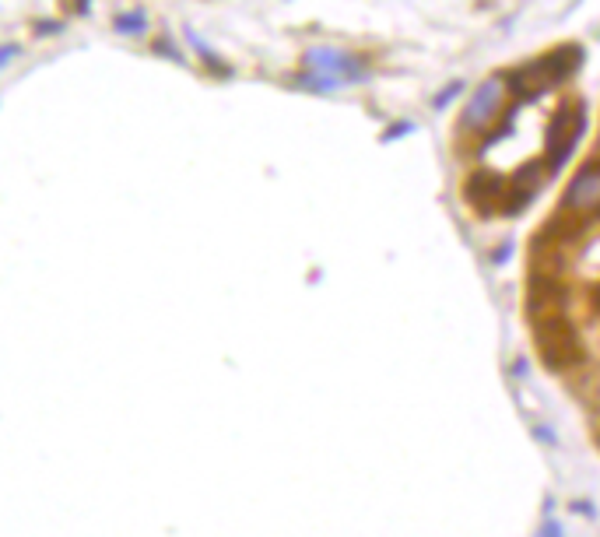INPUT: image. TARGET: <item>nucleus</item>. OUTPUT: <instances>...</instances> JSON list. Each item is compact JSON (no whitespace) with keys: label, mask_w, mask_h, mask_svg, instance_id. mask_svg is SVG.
Returning a JSON list of instances; mask_svg holds the SVG:
<instances>
[{"label":"nucleus","mask_w":600,"mask_h":537,"mask_svg":"<svg viewBox=\"0 0 600 537\" xmlns=\"http://www.w3.org/2000/svg\"><path fill=\"white\" fill-rule=\"evenodd\" d=\"M365 78H369V64L362 57L334 50V46H313L302 57V74H295V85L323 95L341 85H358Z\"/></svg>","instance_id":"f257e3e1"},{"label":"nucleus","mask_w":600,"mask_h":537,"mask_svg":"<svg viewBox=\"0 0 600 537\" xmlns=\"http://www.w3.org/2000/svg\"><path fill=\"white\" fill-rule=\"evenodd\" d=\"M506 102H509V88H506V78L495 74V78L481 81L474 88L471 102H467L464 116H460V134L464 137H488V130L502 120L506 113Z\"/></svg>","instance_id":"f03ea898"},{"label":"nucleus","mask_w":600,"mask_h":537,"mask_svg":"<svg viewBox=\"0 0 600 537\" xmlns=\"http://www.w3.org/2000/svg\"><path fill=\"white\" fill-rule=\"evenodd\" d=\"M562 211L579 222H590L600 218V155L586 158L576 172H572L569 187L562 197Z\"/></svg>","instance_id":"7ed1b4c3"},{"label":"nucleus","mask_w":600,"mask_h":537,"mask_svg":"<svg viewBox=\"0 0 600 537\" xmlns=\"http://www.w3.org/2000/svg\"><path fill=\"white\" fill-rule=\"evenodd\" d=\"M583 123V109L572 106V102H565L548 120V134H544V165H548V172H558L565 165V158L572 155L579 134H583Z\"/></svg>","instance_id":"20e7f679"},{"label":"nucleus","mask_w":600,"mask_h":537,"mask_svg":"<svg viewBox=\"0 0 600 537\" xmlns=\"http://www.w3.org/2000/svg\"><path fill=\"white\" fill-rule=\"evenodd\" d=\"M464 194H467V204L485 218V215H495V208L506 204L509 183L499 176H488V172H474V176L464 183Z\"/></svg>","instance_id":"39448f33"},{"label":"nucleus","mask_w":600,"mask_h":537,"mask_svg":"<svg viewBox=\"0 0 600 537\" xmlns=\"http://www.w3.org/2000/svg\"><path fill=\"white\" fill-rule=\"evenodd\" d=\"M502 78H506L509 99H537V95L551 88V78H548V71H544V60L523 64V67H516V71L502 74Z\"/></svg>","instance_id":"423d86ee"},{"label":"nucleus","mask_w":600,"mask_h":537,"mask_svg":"<svg viewBox=\"0 0 600 537\" xmlns=\"http://www.w3.org/2000/svg\"><path fill=\"white\" fill-rule=\"evenodd\" d=\"M579 67H583V50H579V46H558V50H551L548 57H544V71H548L551 78V88L576 78Z\"/></svg>","instance_id":"0eeeda50"},{"label":"nucleus","mask_w":600,"mask_h":537,"mask_svg":"<svg viewBox=\"0 0 600 537\" xmlns=\"http://www.w3.org/2000/svg\"><path fill=\"white\" fill-rule=\"evenodd\" d=\"M113 29L116 32H127V36H141V32L148 29V22H144V15L130 11V15H116L113 18Z\"/></svg>","instance_id":"6e6552de"},{"label":"nucleus","mask_w":600,"mask_h":537,"mask_svg":"<svg viewBox=\"0 0 600 537\" xmlns=\"http://www.w3.org/2000/svg\"><path fill=\"white\" fill-rule=\"evenodd\" d=\"M460 92H464V81H450V85H446L443 92H439L436 99H432V109H446L453 99H457Z\"/></svg>","instance_id":"1a4fd4ad"},{"label":"nucleus","mask_w":600,"mask_h":537,"mask_svg":"<svg viewBox=\"0 0 600 537\" xmlns=\"http://www.w3.org/2000/svg\"><path fill=\"white\" fill-rule=\"evenodd\" d=\"M155 53H162V57H169V60H176V64H183V53H179L172 43H155Z\"/></svg>","instance_id":"9d476101"},{"label":"nucleus","mask_w":600,"mask_h":537,"mask_svg":"<svg viewBox=\"0 0 600 537\" xmlns=\"http://www.w3.org/2000/svg\"><path fill=\"white\" fill-rule=\"evenodd\" d=\"M411 130H415V127H411V120H404V123H397L393 130H386L383 141H393V137H400V134H411Z\"/></svg>","instance_id":"9b49d317"},{"label":"nucleus","mask_w":600,"mask_h":537,"mask_svg":"<svg viewBox=\"0 0 600 537\" xmlns=\"http://www.w3.org/2000/svg\"><path fill=\"white\" fill-rule=\"evenodd\" d=\"M18 53H22V46H15V43L4 46V50H0V71H4V64H8V60H15Z\"/></svg>","instance_id":"f8f14e48"},{"label":"nucleus","mask_w":600,"mask_h":537,"mask_svg":"<svg viewBox=\"0 0 600 537\" xmlns=\"http://www.w3.org/2000/svg\"><path fill=\"white\" fill-rule=\"evenodd\" d=\"M541 537H562V527H558L555 520H544V530H541Z\"/></svg>","instance_id":"ddd939ff"},{"label":"nucleus","mask_w":600,"mask_h":537,"mask_svg":"<svg viewBox=\"0 0 600 537\" xmlns=\"http://www.w3.org/2000/svg\"><path fill=\"white\" fill-rule=\"evenodd\" d=\"M593 306L600 309V288H597V292H593Z\"/></svg>","instance_id":"4468645a"}]
</instances>
